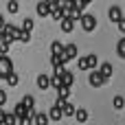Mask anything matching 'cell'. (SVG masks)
<instances>
[{"label": "cell", "instance_id": "2", "mask_svg": "<svg viewBox=\"0 0 125 125\" xmlns=\"http://www.w3.org/2000/svg\"><path fill=\"white\" fill-rule=\"evenodd\" d=\"M79 22H81V29H83V31H94V29H97V18H94L92 13H81Z\"/></svg>", "mask_w": 125, "mask_h": 125}, {"label": "cell", "instance_id": "29", "mask_svg": "<svg viewBox=\"0 0 125 125\" xmlns=\"http://www.w3.org/2000/svg\"><path fill=\"white\" fill-rule=\"evenodd\" d=\"M116 26H119V31H121V33H125V18H121V20L116 22Z\"/></svg>", "mask_w": 125, "mask_h": 125}, {"label": "cell", "instance_id": "14", "mask_svg": "<svg viewBox=\"0 0 125 125\" xmlns=\"http://www.w3.org/2000/svg\"><path fill=\"white\" fill-rule=\"evenodd\" d=\"M86 64H88V70H97V66H99V59H97V55H94V53L86 55Z\"/></svg>", "mask_w": 125, "mask_h": 125}, {"label": "cell", "instance_id": "15", "mask_svg": "<svg viewBox=\"0 0 125 125\" xmlns=\"http://www.w3.org/2000/svg\"><path fill=\"white\" fill-rule=\"evenodd\" d=\"M62 51H64V44H62V42H57V40H55V42H51V55L59 57V55H62Z\"/></svg>", "mask_w": 125, "mask_h": 125}, {"label": "cell", "instance_id": "6", "mask_svg": "<svg viewBox=\"0 0 125 125\" xmlns=\"http://www.w3.org/2000/svg\"><path fill=\"white\" fill-rule=\"evenodd\" d=\"M108 15H110V22H119V20L123 18V11H121V7H119V4H114V7H110Z\"/></svg>", "mask_w": 125, "mask_h": 125}, {"label": "cell", "instance_id": "12", "mask_svg": "<svg viewBox=\"0 0 125 125\" xmlns=\"http://www.w3.org/2000/svg\"><path fill=\"white\" fill-rule=\"evenodd\" d=\"M20 105H22L24 110H35V108H33V105H35V99H33L31 94H24L22 101H20Z\"/></svg>", "mask_w": 125, "mask_h": 125}, {"label": "cell", "instance_id": "9", "mask_svg": "<svg viewBox=\"0 0 125 125\" xmlns=\"http://www.w3.org/2000/svg\"><path fill=\"white\" fill-rule=\"evenodd\" d=\"M59 26H62V31H64V33H70V31L75 29V20L66 15V18H64V20L59 22Z\"/></svg>", "mask_w": 125, "mask_h": 125}, {"label": "cell", "instance_id": "11", "mask_svg": "<svg viewBox=\"0 0 125 125\" xmlns=\"http://www.w3.org/2000/svg\"><path fill=\"white\" fill-rule=\"evenodd\" d=\"M62 116H64V114H62V110H59L57 105H53V108H51V112H48V121L59 123V121H62Z\"/></svg>", "mask_w": 125, "mask_h": 125}, {"label": "cell", "instance_id": "30", "mask_svg": "<svg viewBox=\"0 0 125 125\" xmlns=\"http://www.w3.org/2000/svg\"><path fill=\"white\" fill-rule=\"evenodd\" d=\"M18 125H33L31 119H22V121H18Z\"/></svg>", "mask_w": 125, "mask_h": 125}, {"label": "cell", "instance_id": "19", "mask_svg": "<svg viewBox=\"0 0 125 125\" xmlns=\"http://www.w3.org/2000/svg\"><path fill=\"white\" fill-rule=\"evenodd\" d=\"M112 105H114V110H123V108H125V97L116 94V97L112 99Z\"/></svg>", "mask_w": 125, "mask_h": 125}, {"label": "cell", "instance_id": "18", "mask_svg": "<svg viewBox=\"0 0 125 125\" xmlns=\"http://www.w3.org/2000/svg\"><path fill=\"white\" fill-rule=\"evenodd\" d=\"M75 110H77V108H75L70 101H66L64 108H62V114H64V116H75Z\"/></svg>", "mask_w": 125, "mask_h": 125}, {"label": "cell", "instance_id": "7", "mask_svg": "<svg viewBox=\"0 0 125 125\" xmlns=\"http://www.w3.org/2000/svg\"><path fill=\"white\" fill-rule=\"evenodd\" d=\"M112 70H114V68H112V64H108V62H105V64H101V66H99V70H97V73H99L103 79H110V77H112Z\"/></svg>", "mask_w": 125, "mask_h": 125}, {"label": "cell", "instance_id": "1", "mask_svg": "<svg viewBox=\"0 0 125 125\" xmlns=\"http://www.w3.org/2000/svg\"><path fill=\"white\" fill-rule=\"evenodd\" d=\"M77 44H64V51H62V55H59V59H62V64H68L70 59H75L77 57Z\"/></svg>", "mask_w": 125, "mask_h": 125}, {"label": "cell", "instance_id": "4", "mask_svg": "<svg viewBox=\"0 0 125 125\" xmlns=\"http://www.w3.org/2000/svg\"><path fill=\"white\" fill-rule=\"evenodd\" d=\"M9 73H13V62L9 59V55H0V79H4Z\"/></svg>", "mask_w": 125, "mask_h": 125}, {"label": "cell", "instance_id": "25", "mask_svg": "<svg viewBox=\"0 0 125 125\" xmlns=\"http://www.w3.org/2000/svg\"><path fill=\"white\" fill-rule=\"evenodd\" d=\"M18 9H20V4H18L15 0H9V2H7V11H9V13H15Z\"/></svg>", "mask_w": 125, "mask_h": 125}, {"label": "cell", "instance_id": "26", "mask_svg": "<svg viewBox=\"0 0 125 125\" xmlns=\"http://www.w3.org/2000/svg\"><path fill=\"white\" fill-rule=\"evenodd\" d=\"M18 40L26 44V42H31V33H26V31H18Z\"/></svg>", "mask_w": 125, "mask_h": 125}, {"label": "cell", "instance_id": "3", "mask_svg": "<svg viewBox=\"0 0 125 125\" xmlns=\"http://www.w3.org/2000/svg\"><path fill=\"white\" fill-rule=\"evenodd\" d=\"M57 75H59V79H62V88H70L73 83H75V75L70 73V70H66V68H59V70H55Z\"/></svg>", "mask_w": 125, "mask_h": 125}, {"label": "cell", "instance_id": "32", "mask_svg": "<svg viewBox=\"0 0 125 125\" xmlns=\"http://www.w3.org/2000/svg\"><path fill=\"white\" fill-rule=\"evenodd\" d=\"M4 24H7V20H4V15H2V13H0V29H2V26H4Z\"/></svg>", "mask_w": 125, "mask_h": 125}, {"label": "cell", "instance_id": "22", "mask_svg": "<svg viewBox=\"0 0 125 125\" xmlns=\"http://www.w3.org/2000/svg\"><path fill=\"white\" fill-rule=\"evenodd\" d=\"M116 53H119V57H121V59H125V37L119 40V44H116Z\"/></svg>", "mask_w": 125, "mask_h": 125}, {"label": "cell", "instance_id": "17", "mask_svg": "<svg viewBox=\"0 0 125 125\" xmlns=\"http://www.w3.org/2000/svg\"><path fill=\"white\" fill-rule=\"evenodd\" d=\"M75 119H77V123H86V121H88V110L77 108V110H75Z\"/></svg>", "mask_w": 125, "mask_h": 125}, {"label": "cell", "instance_id": "27", "mask_svg": "<svg viewBox=\"0 0 125 125\" xmlns=\"http://www.w3.org/2000/svg\"><path fill=\"white\" fill-rule=\"evenodd\" d=\"M77 66H79V70H88V64H86V57H79Z\"/></svg>", "mask_w": 125, "mask_h": 125}, {"label": "cell", "instance_id": "24", "mask_svg": "<svg viewBox=\"0 0 125 125\" xmlns=\"http://www.w3.org/2000/svg\"><path fill=\"white\" fill-rule=\"evenodd\" d=\"M2 125H18V119H15L11 112H7V114H4V123H2Z\"/></svg>", "mask_w": 125, "mask_h": 125}, {"label": "cell", "instance_id": "31", "mask_svg": "<svg viewBox=\"0 0 125 125\" xmlns=\"http://www.w3.org/2000/svg\"><path fill=\"white\" fill-rule=\"evenodd\" d=\"M4 114H7V112H4V110H2V108H0V125L4 123Z\"/></svg>", "mask_w": 125, "mask_h": 125}, {"label": "cell", "instance_id": "23", "mask_svg": "<svg viewBox=\"0 0 125 125\" xmlns=\"http://www.w3.org/2000/svg\"><path fill=\"white\" fill-rule=\"evenodd\" d=\"M51 88H55V90H59V88H62V79H59V75H57V73L51 77Z\"/></svg>", "mask_w": 125, "mask_h": 125}, {"label": "cell", "instance_id": "13", "mask_svg": "<svg viewBox=\"0 0 125 125\" xmlns=\"http://www.w3.org/2000/svg\"><path fill=\"white\" fill-rule=\"evenodd\" d=\"M35 9H37V13H40L42 18H44V15H51V7H48V2H46V0L37 2V7H35Z\"/></svg>", "mask_w": 125, "mask_h": 125}, {"label": "cell", "instance_id": "8", "mask_svg": "<svg viewBox=\"0 0 125 125\" xmlns=\"http://www.w3.org/2000/svg\"><path fill=\"white\" fill-rule=\"evenodd\" d=\"M48 114L46 112H35V116H33V125H48Z\"/></svg>", "mask_w": 125, "mask_h": 125}, {"label": "cell", "instance_id": "5", "mask_svg": "<svg viewBox=\"0 0 125 125\" xmlns=\"http://www.w3.org/2000/svg\"><path fill=\"white\" fill-rule=\"evenodd\" d=\"M88 81H90V86L92 88H101L103 83H105V79L97 73V70H90V75H88Z\"/></svg>", "mask_w": 125, "mask_h": 125}, {"label": "cell", "instance_id": "20", "mask_svg": "<svg viewBox=\"0 0 125 125\" xmlns=\"http://www.w3.org/2000/svg\"><path fill=\"white\" fill-rule=\"evenodd\" d=\"M20 31H26V33H31V31H33V20H31V18H24V20H22V26H20Z\"/></svg>", "mask_w": 125, "mask_h": 125}, {"label": "cell", "instance_id": "16", "mask_svg": "<svg viewBox=\"0 0 125 125\" xmlns=\"http://www.w3.org/2000/svg\"><path fill=\"white\" fill-rule=\"evenodd\" d=\"M4 81H7V86H9V88H13V86H18V81H20V77H18V73L13 70V73H9V75L4 77Z\"/></svg>", "mask_w": 125, "mask_h": 125}, {"label": "cell", "instance_id": "10", "mask_svg": "<svg viewBox=\"0 0 125 125\" xmlns=\"http://www.w3.org/2000/svg\"><path fill=\"white\" fill-rule=\"evenodd\" d=\"M37 88H40V90H48V88H51V77L42 73V75L37 77Z\"/></svg>", "mask_w": 125, "mask_h": 125}, {"label": "cell", "instance_id": "21", "mask_svg": "<svg viewBox=\"0 0 125 125\" xmlns=\"http://www.w3.org/2000/svg\"><path fill=\"white\" fill-rule=\"evenodd\" d=\"M68 97H70V88H59V90H57V99L68 101Z\"/></svg>", "mask_w": 125, "mask_h": 125}, {"label": "cell", "instance_id": "28", "mask_svg": "<svg viewBox=\"0 0 125 125\" xmlns=\"http://www.w3.org/2000/svg\"><path fill=\"white\" fill-rule=\"evenodd\" d=\"M4 103H7V90L0 88V105H4Z\"/></svg>", "mask_w": 125, "mask_h": 125}]
</instances>
